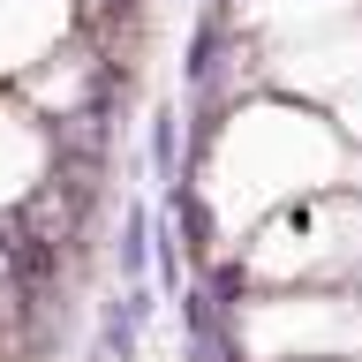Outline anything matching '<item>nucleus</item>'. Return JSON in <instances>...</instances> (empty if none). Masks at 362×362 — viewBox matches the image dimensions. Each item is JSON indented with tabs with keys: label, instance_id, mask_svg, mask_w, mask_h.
Wrapping results in <instances>:
<instances>
[{
	"label": "nucleus",
	"instance_id": "obj_1",
	"mask_svg": "<svg viewBox=\"0 0 362 362\" xmlns=\"http://www.w3.org/2000/svg\"><path fill=\"white\" fill-rule=\"evenodd\" d=\"M61 38H76V0H0V83H23Z\"/></svg>",
	"mask_w": 362,
	"mask_h": 362
},
{
	"label": "nucleus",
	"instance_id": "obj_2",
	"mask_svg": "<svg viewBox=\"0 0 362 362\" xmlns=\"http://www.w3.org/2000/svg\"><path fill=\"white\" fill-rule=\"evenodd\" d=\"M45 174H53V121L23 98H0V211H16Z\"/></svg>",
	"mask_w": 362,
	"mask_h": 362
},
{
	"label": "nucleus",
	"instance_id": "obj_3",
	"mask_svg": "<svg viewBox=\"0 0 362 362\" xmlns=\"http://www.w3.org/2000/svg\"><path fill=\"white\" fill-rule=\"evenodd\" d=\"M144 158H151V181H158V189L189 174V158H181V113H174V106H158V113H151V136H144Z\"/></svg>",
	"mask_w": 362,
	"mask_h": 362
},
{
	"label": "nucleus",
	"instance_id": "obj_4",
	"mask_svg": "<svg viewBox=\"0 0 362 362\" xmlns=\"http://www.w3.org/2000/svg\"><path fill=\"white\" fill-rule=\"evenodd\" d=\"M317 362H332V355H317ZM339 362H362V355H339Z\"/></svg>",
	"mask_w": 362,
	"mask_h": 362
}]
</instances>
